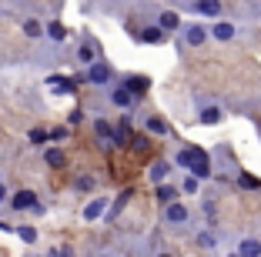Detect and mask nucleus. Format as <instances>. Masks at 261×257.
Masks as SVG:
<instances>
[{
  "mask_svg": "<svg viewBox=\"0 0 261 257\" xmlns=\"http://www.w3.org/2000/svg\"><path fill=\"white\" fill-rule=\"evenodd\" d=\"M84 80L91 83V87H97V91H108L111 83L117 80V74H114V67H111L108 61H94V64H87V74H84Z\"/></svg>",
  "mask_w": 261,
  "mask_h": 257,
  "instance_id": "1",
  "label": "nucleus"
},
{
  "mask_svg": "<svg viewBox=\"0 0 261 257\" xmlns=\"http://www.w3.org/2000/svg\"><path fill=\"white\" fill-rule=\"evenodd\" d=\"M181 40H185V47H191V50H201V47L211 40V34H207V23L201 20H191V23H181Z\"/></svg>",
  "mask_w": 261,
  "mask_h": 257,
  "instance_id": "2",
  "label": "nucleus"
},
{
  "mask_svg": "<svg viewBox=\"0 0 261 257\" xmlns=\"http://www.w3.org/2000/svg\"><path fill=\"white\" fill-rule=\"evenodd\" d=\"M7 204L14 207L17 214H23V211L44 214V207H40V201H37V190H31V187H23V190H14V194L7 197Z\"/></svg>",
  "mask_w": 261,
  "mask_h": 257,
  "instance_id": "3",
  "label": "nucleus"
},
{
  "mask_svg": "<svg viewBox=\"0 0 261 257\" xmlns=\"http://www.w3.org/2000/svg\"><path fill=\"white\" fill-rule=\"evenodd\" d=\"M164 224H168V227H177V231L191 224V211H188V204L181 201V197H177V201H171V204H164Z\"/></svg>",
  "mask_w": 261,
  "mask_h": 257,
  "instance_id": "4",
  "label": "nucleus"
},
{
  "mask_svg": "<svg viewBox=\"0 0 261 257\" xmlns=\"http://www.w3.org/2000/svg\"><path fill=\"white\" fill-rule=\"evenodd\" d=\"M194 121L201 124V127H218V124L224 121V104H218V100H204V104L198 107V117Z\"/></svg>",
  "mask_w": 261,
  "mask_h": 257,
  "instance_id": "5",
  "label": "nucleus"
},
{
  "mask_svg": "<svg viewBox=\"0 0 261 257\" xmlns=\"http://www.w3.org/2000/svg\"><path fill=\"white\" fill-rule=\"evenodd\" d=\"M207 34H211V40H218V44H231V40L238 37V23H234V20H224V17H218V20L207 27Z\"/></svg>",
  "mask_w": 261,
  "mask_h": 257,
  "instance_id": "6",
  "label": "nucleus"
},
{
  "mask_svg": "<svg viewBox=\"0 0 261 257\" xmlns=\"http://www.w3.org/2000/svg\"><path fill=\"white\" fill-rule=\"evenodd\" d=\"M188 174H194L201 184H204V181H211V177H215V164H211V154L198 147V154H194V164L188 167Z\"/></svg>",
  "mask_w": 261,
  "mask_h": 257,
  "instance_id": "7",
  "label": "nucleus"
},
{
  "mask_svg": "<svg viewBox=\"0 0 261 257\" xmlns=\"http://www.w3.org/2000/svg\"><path fill=\"white\" fill-rule=\"evenodd\" d=\"M185 7L194 10L198 17H207V20L224 17V4H221V0H191V4H185Z\"/></svg>",
  "mask_w": 261,
  "mask_h": 257,
  "instance_id": "8",
  "label": "nucleus"
},
{
  "mask_svg": "<svg viewBox=\"0 0 261 257\" xmlns=\"http://www.w3.org/2000/svg\"><path fill=\"white\" fill-rule=\"evenodd\" d=\"M108 100H111V107H117V110H134V104H138V97L127 94L121 83H111L108 87Z\"/></svg>",
  "mask_w": 261,
  "mask_h": 257,
  "instance_id": "9",
  "label": "nucleus"
},
{
  "mask_svg": "<svg viewBox=\"0 0 261 257\" xmlns=\"http://www.w3.org/2000/svg\"><path fill=\"white\" fill-rule=\"evenodd\" d=\"M121 87L141 100L147 91H151V77H144V74H127V77H121Z\"/></svg>",
  "mask_w": 261,
  "mask_h": 257,
  "instance_id": "10",
  "label": "nucleus"
},
{
  "mask_svg": "<svg viewBox=\"0 0 261 257\" xmlns=\"http://www.w3.org/2000/svg\"><path fill=\"white\" fill-rule=\"evenodd\" d=\"M100 57V50H97V44H94L91 37L87 40H81V44H77V50H74V61L81 64V67H87V64H94Z\"/></svg>",
  "mask_w": 261,
  "mask_h": 257,
  "instance_id": "11",
  "label": "nucleus"
},
{
  "mask_svg": "<svg viewBox=\"0 0 261 257\" xmlns=\"http://www.w3.org/2000/svg\"><path fill=\"white\" fill-rule=\"evenodd\" d=\"M108 207H111V201H108V197H94L91 204H87L84 211H81V217H84L87 224H94V220H100L104 214H108Z\"/></svg>",
  "mask_w": 261,
  "mask_h": 257,
  "instance_id": "12",
  "label": "nucleus"
},
{
  "mask_svg": "<svg viewBox=\"0 0 261 257\" xmlns=\"http://www.w3.org/2000/svg\"><path fill=\"white\" fill-rule=\"evenodd\" d=\"M171 170H174L171 160H154V164L147 167V181H151V184H164L171 177Z\"/></svg>",
  "mask_w": 261,
  "mask_h": 257,
  "instance_id": "13",
  "label": "nucleus"
},
{
  "mask_svg": "<svg viewBox=\"0 0 261 257\" xmlns=\"http://www.w3.org/2000/svg\"><path fill=\"white\" fill-rule=\"evenodd\" d=\"M234 254H238V257H261V237L245 234L238 241V247H234Z\"/></svg>",
  "mask_w": 261,
  "mask_h": 257,
  "instance_id": "14",
  "label": "nucleus"
},
{
  "mask_svg": "<svg viewBox=\"0 0 261 257\" xmlns=\"http://www.w3.org/2000/svg\"><path fill=\"white\" fill-rule=\"evenodd\" d=\"M181 14H177V10H161V14H158V27H161L164 34H171V31H181Z\"/></svg>",
  "mask_w": 261,
  "mask_h": 257,
  "instance_id": "15",
  "label": "nucleus"
},
{
  "mask_svg": "<svg viewBox=\"0 0 261 257\" xmlns=\"http://www.w3.org/2000/svg\"><path fill=\"white\" fill-rule=\"evenodd\" d=\"M44 40H50V44H64V40H67V27H64L61 20L44 23Z\"/></svg>",
  "mask_w": 261,
  "mask_h": 257,
  "instance_id": "16",
  "label": "nucleus"
},
{
  "mask_svg": "<svg viewBox=\"0 0 261 257\" xmlns=\"http://www.w3.org/2000/svg\"><path fill=\"white\" fill-rule=\"evenodd\" d=\"M20 31L27 40H44V20H37V17H27V20L20 23Z\"/></svg>",
  "mask_w": 261,
  "mask_h": 257,
  "instance_id": "17",
  "label": "nucleus"
},
{
  "mask_svg": "<svg viewBox=\"0 0 261 257\" xmlns=\"http://www.w3.org/2000/svg\"><path fill=\"white\" fill-rule=\"evenodd\" d=\"M94 134H97V140L104 147H114V127H111L104 117H97V121H94Z\"/></svg>",
  "mask_w": 261,
  "mask_h": 257,
  "instance_id": "18",
  "label": "nucleus"
},
{
  "mask_svg": "<svg viewBox=\"0 0 261 257\" xmlns=\"http://www.w3.org/2000/svg\"><path fill=\"white\" fill-rule=\"evenodd\" d=\"M44 164L47 167H64V164H67V157H64L61 147H47V151H44Z\"/></svg>",
  "mask_w": 261,
  "mask_h": 257,
  "instance_id": "19",
  "label": "nucleus"
},
{
  "mask_svg": "<svg viewBox=\"0 0 261 257\" xmlns=\"http://www.w3.org/2000/svg\"><path fill=\"white\" fill-rule=\"evenodd\" d=\"M194 154H198V147H181V151L174 154V167H185L188 170V167L194 164Z\"/></svg>",
  "mask_w": 261,
  "mask_h": 257,
  "instance_id": "20",
  "label": "nucleus"
},
{
  "mask_svg": "<svg viewBox=\"0 0 261 257\" xmlns=\"http://www.w3.org/2000/svg\"><path fill=\"white\" fill-rule=\"evenodd\" d=\"M164 37H168V34L161 31V27H158V23H154V27H144V34H141V40H144V44H164Z\"/></svg>",
  "mask_w": 261,
  "mask_h": 257,
  "instance_id": "21",
  "label": "nucleus"
},
{
  "mask_svg": "<svg viewBox=\"0 0 261 257\" xmlns=\"http://www.w3.org/2000/svg\"><path fill=\"white\" fill-rule=\"evenodd\" d=\"M177 197H181L177 187H171V184H158V201H161V204H171V201H177Z\"/></svg>",
  "mask_w": 261,
  "mask_h": 257,
  "instance_id": "22",
  "label": "nucleus"
},
{
  "mask_svg": "<svg viewBox=\"0 0 261 257\" xmlns=\"http://www.w3.org/2000/svg\"><path fill=\"white\" fill-rule=\"evenodd\" d=\"M144 127H147V134H154V137H164V134H168V124H164L161 117H147Z\"/></svg>",
  "mask_w": 261,
  "mask_h": 257,
  "instance_id": "23",
  "label": "nucleus"
},
{
  "mask_svg": "<svg viewBox=\"0 0 261 257\" xmlns=\"http://www.w3.org/2000/svg\"><path fill=\"white\" fill-rule=\"evenodd\" d=\"M194 241H198V247H204V250H215L218 247V237L211 234V231H198V234H194Z\"/></svg>",
  "mask_w": 261,
  "mask_h": 257,
  "instance_id": "24",
  "label": "nucleus"
},
{
  "mask_svg": "<svg viewBox=\"0 0 261 257\" xmlns=\"http://www.w3.org/2000/svg\"><path fill=\"white\" fill-rule=\"evenodd\" d=\"M177 190H181V194H201V181H198L194 174H188L185 181L177 184Z\"/></svg>",
  "mask_w": 261,
  "mask_h": 257,
  "instance_id": "25",
  "label": "nucleus"
},
{
  "mask_svg": "<svg viewBox=\"0 0 261 257\" xmlns=\"http://www.w3.org/2000/svg\"><path fill=\"white\" fill-rule=\"evenodd\" d=\"M17 237H20L23 244H37V227H31V224H20V227H17Z\"/></svg>",
  "mask_w": 261,
  "mask_h": 257,
  "instance_id": "26",
  "label": "nucleus"
},
{
  "mask_svg": "<svg viewBox=\"0 0 261 257\" xmlns=\"http://www.w3.org/2000/svg\"><path fill=\"white\" fill-rule=\"evenodd\" d=\"M47 83H50V91H54V94H70V91H74V83L64 80V77H50Z\"/></svg>",
  "mask_w": 261,
  "mask_h": 257,
  "instance_id": "27",
  "label": "nucleus"
},
{
  "mask_svg": "<svg viewBox=\"0 0 261 257\" xmlns=\"http://www.w3.org/2000/svg\"><path fill=\"white\" fill-rule=\"evenodd\" d=\"M27 140H31L34 147H40V144H47V130H40V127H34L31 134H27Z\"/></svg>",
  "mask_w": 261,
  "mask_h": 257,
  "instance_id": "28",
  "label": "nucleus"
},
{
  "mask_svg": "<svg viewBox=\"0 0 261 257\" xmlns=\"http://www.w3.org/2000/svg\"><path fill=\"white\" fill-rule=\"evenodd\" d=\"M74 187H77V190H84V194H87V190H94L97 184H94V177H87V174H84V177H77V184H74Z\"/></svg>",
  "mask_w": 261,
  "mask_h": 257,
  "instance_id": "29",
  "label": "nucleus"
},
{
  "mask_svg": "<svg viewBox=\"0 0 261 257\" xmlns=\"http://www.w3.org/2000/svg\"><path fill=\"white\" fill-rule=\"evenodd\" d=\"M47 140H57V144H61V140H67V127H57V130H50V134H47Z\"/></svg>",
  "mask_w": 261,
  "mask_h": 257,
  "instance_id": "30",
  "label": "nucleus"
},
{
  "mask_svg": "<svg viewBox=\"0 0 261 257\" xmlns=\"http://www.w3.org/2000/svg\"><path fill=\"white\" fill-rule=\"evenodd\" d=\"M238 181L245 184V187H261V181H258V177H248V174H238Z\"/></svg>",
  "mask_w": 261,
  "mask_h": 257,
  "instance_id": "31",
  "label": "nucleus"
},
{
  "mask_svg": "<svg viewBox=\"0 0 261 257\" xmlns=\"http://www.w3.org/2000/svg\"><path fill=\"white\" fill-rule=\"evenodd\" d=\"M7 197H10V187H7V184H4V181H0V207L7 204Z\"/></svg>",
  "mask_w": 261,
  "mask_h": 257,
  "instance_id": "32",
  "label": "nucleus"
},
{
  "mask_svg": "<svg viewBox=\"0 0 261 257\" xmlns=\"http://www.w3.org/2000/svg\"><path fill=\"white\" fill-rule=\"evenodd\" d=\"M154 257H174V250H158Z\"/></svg>",
  "mask_w": 261,
  "mask_h": 257,
  "instance_id": "33",
  "label": "nucleus"
},
{
  "mask_svg": "<svg viewBox=\"0 0 261 257\" xmlns=\"http://www.w3.org/2000/svg\"><path fill=\"white\" fill-rule=\"evenodd\" d=\"M224 257H238V254H224Z\"/></svg>",
  "mask_w": 261,
  "mask_h": 257,
  "instance_id": "34",
  "label": "nucleus"
},
{
  "mask_svg": "<svg viewBox=\"0 0 261 257\" xmlns=\"http://www.w3.org/2000/svg\"><path fill=\"white\" fill-rule=\"evenodd\" d=\"M97 257H111V254H97Z\"/></svg>",
  "mask_w": 261,
  "mask_h": 257,
  "instance_id": "35",
  "label": "nucleus"
}]
</instances>
